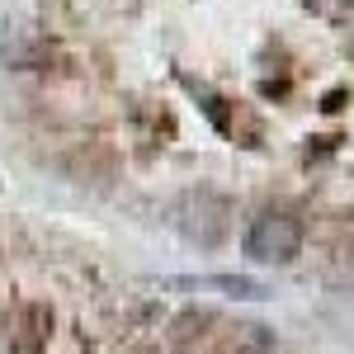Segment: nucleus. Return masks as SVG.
<instances>
[{"label":"nucleus","mask_w":354,"mask_h":354,"mask_svg":"<svg viewBox=\"0 0 354 354\" xmlns=\"http://www.w3.org/2000/svg\"><path fill=\"white\" fill-rule=\"evenodd\" d=\"M245 255L255 265H293L302 250V222L293 213H260V218L245 227Z\"/></svg>","instance_id":"1"},{"label":"nucleus","mask_w":354,"mask_h":354,"mask_svg":"<svg viewBox=\"0 0 354 354\" xmlns=\"http://www.w3.org/2000/svg\"><path fill=\"white\" fill-rule=\"evenodd\" d=\"M165 288H222L227 298H245V302L270 298V288H265L260 279H245V274H208V279H165Z\"/></svg>","instance_id":"2"}]
</instances>
